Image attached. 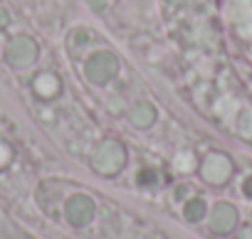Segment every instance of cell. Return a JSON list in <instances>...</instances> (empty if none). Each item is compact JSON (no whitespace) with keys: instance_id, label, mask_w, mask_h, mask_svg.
<instances>
[{"instance_id":"obj_6","label":"cell","mask_w":252,"mask_h":239,"mask_svg":"<svg viewBox=\"0 0 252 239\" xmlns=\"http://www.w3.org/2000/svg\"><path fill=\"white\" fill-rule=\"evenodd\" d=\"M237 222V212L230 207V205H218L213 210V219H210V227L215 232H230Z\"/></svg>"},{"instance_id":"obj_2","label":"cell","mask_w":252,"mask_h":239,"mask_svg":"<svg viewBox=\"0 0 252 239\" xmlns=\"http://www.w3.org/2000/svg\"><path fill=\"white\" fill-rule=\"evenodd\" d=\"M124 160H126V151H124V146L119 141H101L94 148V153H92V165L99 173H104V175L119 173Z\"/></svg>"},{"instance_id":"obj_3","label":"cell","mask_w":252,"mask_h":239,"mask_svg":"<svg viewBox=\"0 0 252 239\" xmlns=\"http://www.w3.org/2000/svg\"><path fill=\"white\" fill-rule=\"evenodd\" d=\"M200 173H203V178H205L208 183L220 185V183H225L227 175L232 173V163H230V158H227L225 153H210V156L203 160Z\"/></svg>"},{"instance_id":"obj_5","label":"cell","mask_w":252,"mask_h":239,"mask_svg":"<svg viewBox=\"0 0 252 239\" xmlns=\"http://www.w3.org/2000/svg\"><path fill=\"white\" fill-rule=\"evenodd\" d=\"M67 214H69V219H72V222L84 224V222H89V219H92V214H94V205H92V200H89V197L77 195V197H72V200L67 202Z\"/></svg>"},{"instance_id":"obj_11","label":"cell","mask_w":252,"mask_h":239,"mask_svg":"<svg viewBox=\"0 0 252 239\" xmlns=\"http://www.w3.org/2000/svg\"><path fill=\"white\" fill-rule=\"evenodd\" d=\"M240 239H252V227H247V229H242V234H240Z\"/></svg>"},{"instance_id":"obj_8","label":"cell","mask_w":252,"mask_h":239,"mask_svg":"<svg viewBox=\"0 0 252 239\" xmlns=\"http://www.w3.org/2000/svg\"><path fill=\"white\" fill-rule=\"evenodd\" d=\"M35 89H37V94H40V96L50 99V96L60 94L62 84H60V77H57V74H50V72H45V74H40V77H37V81H35Z\"/></svg>"},{"instance_id":"obj_1","label":"cell","mask_w":252,"mask_h":239,"mask_svg":"<svg viewBox=\"0 0 252 239\" xmlns=\"http://www.w3.org/2000/svg\"><path fill=\"white\" fill-rule=\"evenodd\" d=\"M119 72V59L109 50H96L84 62V77L92 84H109Z\"/></svg>"},{"instance_id":"obj_10","label":"cell","mask_w":252,"mask_h":239,"mask_svg":"<svg viewBox=\"0 0 252 239\" xmlns=\"http://www.w3.org/2000/svg\"><path fill=\"white\" fill-rule=\"evenodd\" d=\"M245 192H247V195L252 197V175H250V178L245 180Z\"/></svg>"},{"instance_id":"obj_9","label":"cell","mask_w":252,"mask_h":239,"mask_svg":"<svg viewBox=\"0 0 252 239\" xmlns=\"http://www.w3.org/2000/svg\"><path fill=\"white\" fill-rule=\"evenodd\" d=\"M203 212H205V205H203L200 200H193V202H188V205H186V217H188V219H193V222H195V219H200V217H203Z\"/></svg>"},{"instance_id":"obj_4","label":"cell","mask_w":252,"mask_h":239,"mask_svg":"<svg viewBox=\"0 0 252 239\" xmlns=\"http://www.w3.org/2000/svg\"><path fill=\"white\" fill-rule=\"evenodd\" d=\"M156 116H158V111L151 101H136L129 108V124L136 129H149V126H154Z\"/></svg>"},{"instance_id":"obj_7","label":"cell","mask_w":252,"mask_h":239,"mask_svg":"<svg viewBox=\"0 0 252 239\" xmlns=\"http://www.w3.org/2000/svg\"><path fill=\"white\" fill-rule=\"evenodd\" d=\"M37 57V47H35V42H30V40H18L13 47H10V59L15 62V64H28V62H32Z\"/></svg>"}]
</instances>
